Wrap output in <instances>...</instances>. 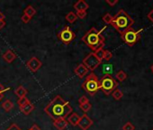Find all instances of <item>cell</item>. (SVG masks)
<instances>
[{"mask_svg":"<svg viewBox=\"0 0 153 130\" xmlns=\"http://www.w3.org/2000/svg\"><path fill=\"white\" fill-rule=\"evenodd\" d=\"M72 108L68 101L63 99L59 95L56 96L50 103L45 107L44 112L53 120L66 119L71 113Z\"/></svg>","mask_w":153,"mask_h":130,"instance_id":"obj_1","label":"cell"},{"mask_svg":"<svg viewBox=\"0 0 153 130\" xmlns=\"http://www.w3.org/2000/svg\"><path fill=\"white\" fill-rule=\"evenodd\" d=\"M105 28V27H104V29ZM104 29L98 31L97 28L92 27L82 37L83 43H85L94 52H96L97 50L100 48H103L105 45V37L102 34V32Z\"/></svg>","mask_w":153,"mask_h":130,"instance_id":"obj_2","label":"cell"},{"mask_svg":"<svg viewBox=\"0 0 153 130\" xmlns=\"http://www.w3.org/2000/svg\"><path fill=\"white\" fill-rule=\"evenodd\" d=\"M134 24L133 19L126 13L124 10L121 9L118 11V13L114 16V19L111 23V25L116 29V31L123 35L125 32L130 30Z\"/></svg>","mask_w":153,"mask_h":130,"instance_id":"obj_3","label":"cell"},{"mask_svg":"<svg viewBox=\"0 0 153 130\" xmlns=\"http://www.w3.org/2000/svg\"><path fill=\"white\" fill-rule=\"evenodd\" d=\"M82 89L90 96H94L100 90V80L94 72H90L82 83Z\"/></svg>","mask_w":153,"mask_h":130,"instance_id":"obj_4","label":"cell"},{"mask_svg":"<svg viewBox=\"0 0 153 130\" xmlns=\"http://www.w3.org/2000/svg\"><path fill=\"white\" fill-rule=\"evenodd\" d=\"M118 82L113 78L112 75H105L100 80V90L105 94L110 95L112 92L117 89Z\"/></svg>","mask_w":153,"mask_h":130,"instance_id":"obj_5","label":"cell"},{"mask_svg":"<svg viewBox=\"0 0 153 130\" xmlns=\"http://www.w3.org/2000/svg\"><path fill=\"white\" fill-rule=\"evenodd\" d=\"M141 32H142V29H140L139 31H135L131 28L130 30L125 32L123 35H121V37L127 45L133 46L140 40Z\"/></svg>","mask_w":153,"mask_h":130,"instance_id":"obj_6","label":"cell"},{"mask_svg":"<svg viewBox=\"0 0 153 130\" xmlns=\"http://www.w3.org/2000/svg\"><path fill=\"white\" fill-rule=\"evenodd\" d=\"M101 61H99L94 52L89 53L88 56H86L83 60V64L88 68V71H94L96 70L99 65L101 64Z\"/></svg>","mask_w":153,"mask_h":130,"instance_id":"obj_7","label":"cell"},{"mask_svg":"<svg viewBox=\"0 0 153 130\" xmlns=\"http://www.w3.org/2000/svg\"><path fill=\"white\" fill-rule=\"evenodd\" d=\"M58 37L66 44H68L71 41H73L76 37L75 33L70 29L69 26H65L58 34Z\"/></svg>","mask_w":153,"mask_h":130,"instance_id":"obj_8","label":"cell"},{"mask_svg":"<svg viewBox=\"0 0 153 130\" xmlns=\"http://www.w3.org/2000/svg\"><path fill=\"white\" fill-rule=\"evenodd\" d=\"M27 68L32 72H36L41 67H42V61L37 58V57H32L26 63Z\"/></svg>","mask_w":153,"mask_h":130,"instance_id":"obj_9","label":"cell"},{"mask_svg":"<svg viewBox=\"0 0 153 130\" xmlns=\"http://www.w3.org/2000/svg\"><path fill=\"white\" fill-rule=\"evenodd\" d=\"M92 125H93V120L87 114H84L81 117L78 126H79L81 130H88Z\"/></svg>","mask_w":153,"mask_h":130,"instance_id":"obj_10","label":"cell"},{"mask_svg":"<svg viewBox=\"0 0 153 130\" xmlns=\"http://www.w3.org/2000/svg\"><path fill=\"white\" fill-rule=\"evenodd\" d=\"M89 71L88 70V68L85 66V65L83 63H80L79 64L78 66H76L75 69H74V72L75 74L78 76L79 79H83L88 72Z\"/></svg>","mask_w":153,"mask_h":130,"instance_id":"obj_11","label":"cell"},{"mask_svg":"<svg viewBox=\"0 0 153 130\" xmlns=\"http://www.w3.org/2000/svg\"><path fill=\"white\" fill-rule=\"evenodd\" d=\"M81 117L78 114V113H75V112H72L68 117V123H69L71 126H76L79 123V120H80Z\"/></svg>","mask_w":153,"mask_h":130,"instance_id":"obj_12","label":"cell"},{"mask_svg":"<svg viewBox=\"0 0 153 130\" xmlns=\"http://www.w3.org/2000/svg\"><path fill=\"white\" fill-rule=\"evenodd\" d=\"M73 7L76 10V11H87L89 7L88 4L84 1V0H79V1H76Z\"/></svg>","mask_w":153,"mask_h":130,"instance_id":"obj_13","label":"cell"},{"mask_svg":"<svg viewBox=\"0 0 153 130\" xmlns=\"http://www.w3.org/2000/svg\"><path fill=\"white\" fill-rule=\"evenodd\" d=\"M2 58L4 59L5 61L8 62V63H11L13 62L16 59V53L12 51V50H7L3 55H2Z\"/></svg>","mask_w":153,"mask_h":130,"instance_id":"obj_14","label":"cell"},{"mask_svg":"<svg viewBox=\"0 0 153 130\" xmlns=\"http://www.w3.org/2000/svg\"><path fill=\"white\" fill-rule=\"evenodd\" d=\"M68 121L67 119H57V120H54L53 122V125L54 126L58 129V130H64L67 126H68Z\"/></svg>","mask_w":153,"mask_h":130,"instance_id":"obj_15","label":"cell"},{"mask_svg":"<svg viewBox=\"0 0 153 130\" xmlns=\"http://www.w3.org/2000/svg\"><path fill=\"white\" fill-rule=\"evenodd\" d=\"M33 109H34V106H33L31 102H29V103H27L26 105H25V106H23L22 108H20L21 112H22L23 114H25V115H29Z\"/></svg>","mask_w":153,"mask_h":130,"instance_id":"obj_16","label":"cell"},{"mask_svg":"<svg viewBox=\"0 0 153 130\" xmlns=\"http://www.w3.org/2000/svg\"><path fill=\"white\" fill-rule=\"evenodd\" d=\"M15 93L16 95L20 99V98H23V97H26V94H27V90L23 87V86H19L16 90H15Z\"/></svg>","mask_w":153,"mask_h":130,"instance_id":"obj_17","label":"cell"},{"mask_svg":"<svg viewBox=\"0 0 153 130\" xmlns=\"http://www.w3.org/2000/svg\"><path fill=\"white\" fill-rule=\"evenodd\" d=\"M24 14H25V15H27L28 16H30V17L33 18V16H34L35 14H36V9H35L33 6H28V7L25 9Z\"/></svg>","mask_w":153,"mask_h":130,"instance_id":"obj_18","label":"cell"},{"mask_svg":"<svg viewBox=\"0 0 153 130\" xmlns=\"http://www.w3.org/2000/svg\"><path fill=\"white\" fill-rule=\"evenodd\" d=\"M2 108H3V109H4L5 111L8 112V111H10V110L14 108V103H13L10 99H7L6 101L3 102Z\"/></svg>","mask_w":153,"mask_h":130,"instance_id":"obj_19","label":"cell"},{"mask_svg":"<svg viewBox=\"0 0 153 130\" xmlns=\"http://www.w3.org/2000/svg\"><path fill=\"white\" fill-rule=\"evenodd\" d=\"M66 20L68 22V23H70V24H73L74 22H76V20L78 19V16H76V13H74V12H68L67 15H66Z\"/></svg>","mask_w":153,"mask_h":130,"instance_id":"obj_20","label":"cell"},{"mask_svg":"<svg viewBox=\"0 0 153 130\" xmlns=\"http://www.w3.org/2000/svg\"><path fill=\"white\" fill-rule=\"evenodd\" d=\"M115 78H116V80H118L119 81H125V80L127 79V74H126L125 72H123V70H121V71H119V72H116Z\"/></svg>","mask_w":153,"mask_h":130,"instance_id":"obj_21","label":"cell"},{"mask_svg":"<svg viewBox=\"0 0 153 130\" xmlns=\"http://www.w3.org/2000/svg\"><path fill=\"white\" fill-rule=\"evenodd\" d=\"M112 95H113V98L115 99V100H120L123 97V93L122 90H120L119 89H116L114 90L113 92H112Z\"/></svg>","mask_w":153,"mask_h":130,"instance_id":"obj_22","label":"cell"},{"mask_svg":"<svg viewBox=\"0 0 153 130\" xmlns=\"http://www.w3.org/2000/svg\"><path fill=\"white\" fill-rule=\"evenodd\" d=\"M103 72L105 75H111L113 72V65L112 64H105L103 66Z\"/></svg>","mask_w":153,"mask_h":130,"instance_id":"obj_23","label":"cell"},{"mask_svg":"<svg viewBox=\"0 0 153 130\" xmlns=\"http://www.w3.org/2000/svg\"><path fill=\"white\" fill-rule=\"evenodd\" d=\"M105 50H104L103 48H100V49H98V50H97L96 52H94V53H95V55L97 56V58L99 60V61H103L104 60V55H105Z\"/></svg>","mask_w":153,"mask_h":130,"instance_id":"obj_24","label":"cell"},{"mask_svg":"<svg viewBox=\"0 0 153 130\" xmlns=\"http://www.w3.org/2000/svg\"><path fill=\"white\" fill-rule=\"evenodd\" d=\"M113 19H114V16H113L111 14H109V13H106V14L103 16V21H104L105 24H110V25H111Z\"/></svg>","mask_w":153,"mask_h":130,"instance_id":"obj_25","label":"cell"},{"mask_svg":"<svg viewBox=\"0 0 153 130\" xmlns=\"http://www.w3.org/2000/svg\"><path fill=\"white\" fill-rule=\"evenodd\" d=\"M29 102H30V100H29L26 97L20 98V99L17 100V104L19 105V107H20V108H22L23 106L26 105V104H27V103H29Z\"/></svg>","mask_w":153,"mask_h":130,"instance_id":"obj_26","label":"cell"},{"mask_svg":"<svg viewBox=\"0 0 153 130\" xmlns=\"http://www.w3.org/2000/svg\"><path fill=\"white\" fill-rule=\"evenodd\" d=\"M79 107H80V108H81L84 112H88V111H89V110L91 109L92 105H91L89 102H87V103H84V104L79 105Z\"/></svg>","mask_w":153,"mask_h":130,"instance_id":"obj_27","label":"cell"},{"mask_svg":"<svg viewBox=\"0 0 153 130\" xmlns=\"http://www.w3.org/2000/svg\"><path fill=\"white\" fill-rule=\"evenodd\" d=\"M123 130H135V126L131 122H127L126 124L123 125Z\"/></svg>","mask_w":153,"mask_h":130,"instance_id":"obj_28","label":"cell"},{"mask_svg":"<svg viewBox=\"0 0 153 130\" xmlns=\"http://www.w3.org/2000/svg\"><path fill=\"white\" fill-rule=\"evenodd\" d=\"M112 58H113V53H112L110 51L105 50V55H104V60H105V61H110Z\"/></svg>","mask_w":153,"mask_h":130,"instance_id":"obj_29","label":"cell"},{"mask_svg":"<svg viewBox=\"0 0 153 130\" xmlns=\"http://www.w3.org/2000/svg\"><path fill=\"white\" fill-rule=\"evenodd\" d=\"M76 16H78V18L84 19V18H86L88 14H87V11H76Z\"/></svg>","mask_w":153,"mask_h":130,"instance_id":"obj_30","label":"cell"},{"mask_svg":"<svg viewBox=\"0 0 153 130\" xmlns=\"http://www.w3.org/2000/svg\"><path fill=\"white\" fill-rule=\"evenodd\" d=\"M21 20H22V22L23 23H25V24H28L31 20H32V17H30V16H28L27 15H23L22 16V17H21Z\"/></svg>","mask_w":153,"mask_h":130,"instance_id":"obj_31","label":"cell"},{"mask_svg":"<svg viewBox=\"0 0 153 130\" xmlns=\"http://www.w3.org/2000/svg\"><path fill=\"white\" fill-rule=\"evenodd\" d=\"M87 102H89V101H88V99L86 96H82V97H81V98H79V105L84 104V103H87Z\"/></svg>","mask_w":153,"mask_h":130,"instance_id":"obj_32","label":"cell"},{"mask_svg":"<svg viewBox=\"0 0 153 130\" xmlns=\"http://www.w3.org/2000/svg\"><path fill=\"white\" fill-rule=\"evenodd\" d=\"M6 130H22L16 124H12L8 128H7Z\"/></svg>","mask_w":153,"mask_h":130,"instance_id":"obj_33","label":"cell"},{"mask_svg":"<svg viewBox=\"0 0 153 130\" xmlns=\"http://www.w3.org/2000/svg\"><path fill=\"white\" fill-rule=\"evenodd\" d=\"M105 2L109 5V6H111V7H114V6H115L117 3H118V0H105Z\"/></svg>","mask_w":153,"mask_h":130,"instance_id":"obj_34","label":"cell"},{"mask_svg":"<svg viewBox=\"0 0 153 130\" xmlns=\"http://www.w3.org/2000/svg\"><path fill=\"white\" fill-rule=\"evenodd\" d=\"M7 90H8V89H7L3 84L0 83V93H1V94H4Z\"/></svg>","mask_w":153,"mask_h":130,"instance_id":"obj_35","label":"cell"},{"mask_svg":"<svg viewBox=\"0 0 153 130\" xmlns=\"http://www.w3.org/2000/svg\"><path fill=\"white\" fill-rule=\"evenodd\" d=\"M30 129H31V130H42V129H41V127H40L38 125H36V124L33 125V126H32V127H31Z\"/></svg>","mask_w":153,"mask_h":130,"instance_id":"obj_36","label":"cell"},{"mask_svg":"<svg viewBox=\"0 0 153 130\" xmlns=\"http://www.w3.org/2000/svg\"><path fill=\"white\" fill-rule=\"evenodd\" d=\"M148 18H149L152 23H153V9H152V10L148 14Z\"/></svg>","mask_w":153,"mask_h":130,"instance_id":"obj_37","label":"cell"},{"mask_svg":"<svg viewBox=\"0 0 153 130\" xmlns=\"http://www.w3.org/2000/svg\"><path fill=\"white\" fill-rule=\"evenodd\" d=\"M5 26H6V22H5V20H3V21H0V30L3 29Z\"/></svg>","mask_w":153,"mask_h":130,"instance_id":"obj_38","label":"cell"},{"mask_svg":"<svg viewBox=\"0 0 153 130\" xmlns=\"http://www.w3.org/2000/svg\"><path fill=\"white\" fill-rule=\"evenodd\" d=\"M4 18H5V16H4V15L0 12V21H3L4 20Z\"/></svg>","mask_w":153,"mask_h":130,"instance_id":"obj_39","label":"cell"},{"mask_svg":"<svg viewBox=\"0 0 153 130\" xmlns=\"http://www.w3.org/2000/svg\"><path fill=\"white\" fill-rule=\"evenodd\" d=\"M4 98V94H1V93H0V101H1L2 100V99Z\"/></svg>","mask_w":153,"mask_h":130,"instance_id":"obj_40","label":"cell"},{"mask_svg":"<svg viewBox=\"0 0 153 130\" xmlns=\"http://www.w3.org/2000/svg\"><path fill=\"white\" fill-rule=\"evenodd\" d=\"M151 71H152V72H153V65L151 66Z\"/></svg>","mask_w":153,"mask_h":130,"instance_id":"obj_41","label":"cell"},{"mask_svg":"<svg viewBox=\"0 0 153 130\" xmlns=\"http://www.w3.org/2000/svg\"><path fill=\"white\" fill-rule=\"evenodd\" d=\"M28 130H31V129H30V128H29V129H28Z\"/></svg>","mask_w":153,"mask_h":130,"instance_id":"obj_42","label":"cell"},{"mask_svg":"<svg viewBox=\"0 0 153 130\" xmlns=\"http://www.w3.org/2000/svg\"><path fill=\"white\" fill-rule=\"evenodd\" d=\"M152 130H153V129H152Z\"/></svg>","mask_w":153,"mask_h":130,"instance_id":"obj_43","label":"cell"}]
</instances>
